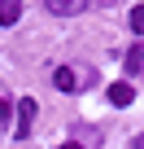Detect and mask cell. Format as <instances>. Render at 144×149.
Instances as JSON below:
<instances>
[{"label": "cell", "mask_w": 144, "mask_h": 149, "mask_svg": "<svg viewBox=\"0 0 144 149\" xmlns=\"http://www.w3.org/2000/svg\"><path fill=\"white\" fill-rule=\"evenodd\" d=\"M52 84H57L61 92H79V74L70 70V66H57V70H52Z\"/></svg>", "instance_id": "3957f363"}, {"label": "cell", "mask_w": 144, "mask_h": 149, "mask_svg": "<svg viewBox=\"0 0 144 149\" xmlns=\"http://www.w3.org/2000/svg\"><path fill=\"white\" fill-rule=\"evenodd\" d=\"M131 101H135L131 84H109V105H131Z\"/></svg>", "instance_id": "277c9868"}, {"label": "cell", "mask_w": 144, "mask_h": 149, "mask_svg": "<svg viewBox=\"0 0 144 149\" xmlns=\"http://www.w3.org/2000/svg\"><path fill=\"white\" fill-rule=\"evenodd\" d=\"M13 114H18V123H13V136H18V140H26V136H31V127H35V114H39L35 97H22Z\"/></svg>", "instance_id": "6da1fadb"}, {"label": "cell", "mask_w": 144, "mask_h": 149, "mask_svg": "<svg viewBox=\"0 0 144 149\" xmlns=\"http://www.w3.org/2000/svg\"><path fill=\"white\" fill-rule=\"evenodd\" d=\"M22 18V0H0V26H13Z\"/></svg>", "instance_id": "5b68a950"}, {"label": "cell", "mask_w": 144, "mask_h": 149, "mask_svg": "<svg viewBox=\"0 0 144 149\" xmlns=\"http://www.w3.org/2000/svg\"><path fill=\"white\" fill-rule=\"evenodd\" d=\"M144 70V44H131L127 48V74H140Z\"/></svg>", "instance_id": "8992f818"}, {"label": "cell", "mask_w": 144, "mask_h": 149, "mask_svg": "<svg viewBox=\"0 0 144 149\" xmlns=\"http://www.w3.org/2000/svg\"><path fill=\"white\" fill-rule=\"evenodd\" d=\"M61 149H83V145H79V140H65V145H61Z\"/></svg>", "instance_id": "30bf717a"}, {"label": "cell", "mask_w": 144, "mask_h": 149, "mask_svg": "<svg viewBox=\"0 0 144 149\" xmlns=\"http://www.w3.org/2000/svg\"><path fill=\"white\" fill-rule=\"evenodd\" d=\"M131 149H144V132H140V136H135V140H131Z\"/></svg>", "instance_id": "9c48e42d"}, {"label": "cell", "mask_w": 144, "mask_h": 149, "mask_svg": "<svg viewBox=\"0 0 144 149\" xmlns=\"http://www.w3.org/2000/svg\"><path fill=\"white\" fill-rule=\"evenodd\" d=\"M9 114H13V105H9V101H0V127L9 123Z\"/></svg>", "instance_id": "ba28073f"}, {"label": "cell", "mask_w": 144, "mask_h": 149, "mask_svg": "<svg viewBox=\"0 0 144 149\" xmlns=\"http://www.w3.org/2000/svg\"><path fill=\"white\" fill-rule=\"evenodd\" d=\"M44 5H48V13H57V18H74V13L88 9V0H44Z\"/></svg>", "instance_id": "7a4b0ae2"}, {"label": "cell", "mask_w": 144, "mask_h": 149, "mask_svg": "<svg viewBox=\"0 0 144 149\" xmlns=\"http://www.w3.org/2000/svg\"><path fill=\"white\" fill-rule=\"evenodd\" d=\"M131 31H135V35H144V5H135V9H131Z\"/></svg>", "instance_id": "52a82bcc"}]
</instances>
